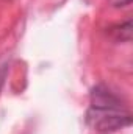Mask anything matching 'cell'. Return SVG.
I'll return each instance as SVG.
<instances>
[{"label": "cell", "instance_id": "1", "mask_svg": "<svg viewBox=\"0 0 133 134\" xmlns=\"http://www.w3.org/2000/svg\"><path fill=\"white\" fill-rule=\"evenodd\" d=\"M88 125L99 133H114L132 123L130 111L121 98L105 86L91 91V104L86 114Z\"/></svg>", "mask_w": 133, "mask_h": 134}, {"label": "cell", "instance_id": "2", "mask_svg": "<svg viewBox=\"0 0 133 134\" xmlns=\"http://www.w3.org/2000/svg\"><path fill=\"white\" fill-rule=\"evenodd\" d=\"M6 73H8V61L5 58H2L0 59V87H2V84L6 78Z\"/></svg>", "mask_w": 133, "mask_h": 134}, {"label": "cell", "instance_id": "3", "mask_svg": "<svg viewBox=\"0 0 133 134\" xmlns=\"http://www.w3.org/2000/svg\"><path fill=\"white\" fill-rule=\"evenodd\" d=\"M110 3L116 8H122V6H129L132 3V0H110Z\"/></svg>", "mask_w": 133, "mask_h": 134}]
</instances>
